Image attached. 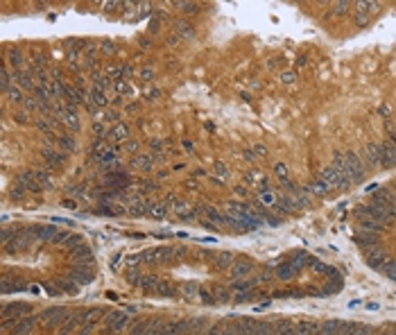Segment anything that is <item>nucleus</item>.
I'll use <instances>...</instances> for the list:
<instances>
[{"label":"nucleus","instance_id":"nucleus-10","mask_svg":"<svg viewBox=\"0 0 396 335\" xmlns=\"http://www.w3.org/2000/svg\"><path fill=\"white\" fill-rule=\"evenodd\" d=\"M378 114H381L383 118H390V107H387V104H381V109H378Z\"/></svg>","mask_w":396,"mask_h":335},{"label":"nucleus","instance_id":"nucleus-12","mask_svg":"<svg viewBox=\"0 0 396 335\" xmlns=\"http://www.w3.org/2000/svg\"><path fill=\"white\" fill-rule=\"evenodd\" d=\"M292 79H294L292 73H283V75H281V82H292Z\"/></svg>","mask_w":396,"mask_h":335},{"label":"nucleus","instance_id":"nucleus-3","mask_svg":"<svg viewBox=\"0 0 396 335\" xmlns=\"http://www.w3.org/2000/svg\"><path fill=\"white\" fill-rule=\"evenodd\" d=\"M308 190H310V195H313V197H324V195H328L331 186H328V183L324 181L322 177H317V179H315V181L308 186Z\"/></svg>","mask_w":396,"mask_h":335},{"label":"nucleus","instance_id":"nucleus-6","mask_svg":"<svg viewBox=\"0 0 396 335\" xmlns=\"http://www.w3.org/2000/svg\"><path fill=\"white\" fill-rule=\"evenodd\" d=\"M251 272V265L249 263H238V265H233V276L235 279H240V276H245Z\"/></svg>","mask_w":396,"mask_h":335},{"label":"nucleus","instance_id":"nucleus-8","mask_svg":"<svg viewBox=\"0 0 396 335\" xmlns=\"http://www.w3.org/2000/svg\"><path fill=\"white\" fill-rule=\"evenodd\" d=\"M57 145H61V148L70 150L75 143H73V138H68V136H57Z\"/></svg>","mask_w":396,"mask_h":335},{"label":"nucleus","instance_id":"nucleus-5","mask_svg":"<svg viewBox=\"0 0 396 335\" xmlns=\"http://www.w3.org/2000/svg\"><path fill=\"white\" fill-rule=\"evenodd\" d=\"M107 322H109V329L116 331V333H120V331L129 324V317L127 315H111Z\"/></svg>","mask_w":396,"mask_h":335},{"label":"nucleus","instance_id":"nucleus-11","mask_svg":"<svg viewBox=\"0 0 396 335\" xmlns=\"http://www.w3.org/2000/svg\"><path fill=\"white\" fill-rule=\"evenodd\" d=\"M138 145H136V141H125V150H129V152H134Z\"/></svg>","mask_w":396,"mask_h":335},{"label":"nucleus","instance_id":"nucleus-7","mask_svg":"<svg viewBox=\"0 0 396 335\" xmlns=\"http://www.w3.org/2000/svg\"><path fill=\"white\" fill-rule=\"evenodd\" d=\"M111 136H113V138H118V141H123V138H125V141H127V136H129V129L125 127V125H116V129H113V132H111Z\"/></svg>","mask_w":396,"mask_h":335},{"label":"nucleus","instance_id":"nucleus-2","mask_svg":"<svg viewBox=\"0 0 396 335\" xmlns=\"http://www.w3.org/2000/svg\"><path fill=\"white\" fill-rule=\"evenodd\" d=\"M365 258H367V263L374 267V270H383V265L387 263V251L385 249H381V247H372V249H367L365 251Z\"/></svg>","mask_w":396,"mask_h":335},{"label":"nucleus","instance_id":"nucleus-4","mask_svg":"<svg viewBox=\"0 0 396 335\" xmlns=\"http://www.w3.org/2000/svg\"><path fill=\"white\" fill-rule=\"evenodd\" d=\"M43 159H45V163H48V166L59 168V166H64L66 154H64V152H57V150H45V152H43Z\"/></svg>","mask_w":396,"mask_h":335},{"label":"nucleus","instance_id":"nucleus-9","mask_svg":"<svg viewBox=\"0 0 396 335\" xmlns=\"http://www.w3.org/2000/svg\"><path fill=\"white\" fill-rule=\"evenodd\" d=\"M152 75H154V70H152L150 66H147V68H143V82H150Z\"/></svg>","mask_w":396,"mask_h":335},{"label":"nucleus","instance_id":"nucleus-1","mask_svg":"<svg viewBox=\"0 0 396 335\" xmlns=\"http://www.w3.org/2000/svg\"><path fill=\"white\" fill-rule=\"evenodd\" d=\"M303 263H306V254H303V251H294L290 261H285L279 265L276 274H279L281 279H292V276H297L299 272H301Z\"/></svg>","mask_w":396,"mask_h":335}]
</instances>
